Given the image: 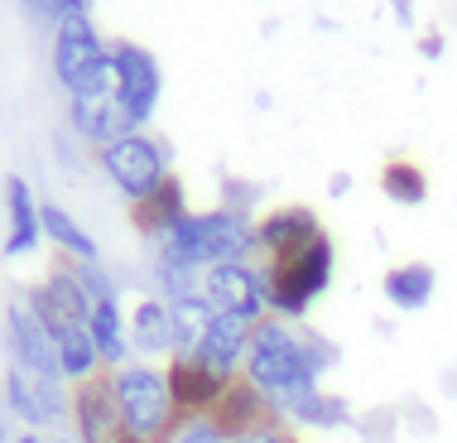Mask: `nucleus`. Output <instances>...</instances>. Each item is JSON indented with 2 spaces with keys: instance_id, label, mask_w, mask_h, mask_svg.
Masks as SVG:
<instances>
[{
  "instance_id": "nucleus-28",
  "label": "nucleus",
  "mask_w": 457,
  "mask_h": 443,
  "mask_svg": "<svg viewBox=\"0 0 457 443\" xmlns=\"http://www.w3.org/2000/svg\"><path fill=\"white\" fill-rule=\"evenodd\" d=\"M169 443H231V439L217 429L212 414H193V420H179V429L169 434Z\"/></svg>"
},
{
  "instance_id": "nucleus-16",
  "label": "nucleus",
  "mask_w": 457,
  "mask_h": 443,
  "mask_svg": "<svg viewBox=\"0 0 457 443\" xmlns=\"http://www.w3.org/2000/svg\"><path fill=\"white\" fill-rule=\"evenodd\" d=\"M251 332L255 323H245V318H231V313H217L212 328H207V338L197 342V362L207 366V372L237 380L241 366H245V352H251Z\"/></svg>"
},
{
  "instance_id": "nucleus-19",
  "label": "nucleus",
  "mask_w": 457,
  "mask_h": 443,
  "mask_svg": "<svg viewBox=\"0 0 457 443\" xmlns=\"http://www.w3.org/2000/svg\"><path fill=\"white\" fill-rule=\"evenodd\" d=\"M188 213H193V207H188V188H183V179L169 174V179L150 193V198L130 207V222H135V231H140V237L164 241Z\"/></svg>"
},
{
  "instance_id": "nucleus-6",
  "label": "nucleus",
  "mask_w": 457,
  "mask_h": 443,
  "mask_svg": "<svg viewBox=\"0 0 457 443\" xmlns=\"http://www.w3.org/2000/svg\"><path fill=\"white\" fill-rule=\"evenodd\" d=\"M0 405L10 410V420L24 424L29 434H54L58 424H68L72 414V386L68 380L29 376L20 366H5L0 376Z\"/></svg>"
},
{
  "instance_id": "nucleus-35",
  "label": "nucleus",
  "mask_w": 457,
  "mask_h": 443,
  "mask_svg": "<svg viewBox=\"0 0 457 443\" xmlns=\"http://www.w3.org/2000/svg\"><path fill=\"white\" fill-rule=\"evenodd\" d=\"M15 443H58V439H54V434H29V429H24Z\"/></svg>"
},
{
  "instance_id": "nucleus-11",
  "label": "nucleus",
  "mask_w": 457,
  "mask_h": 443,
  "mask_svg": "<svg viewBox=\"0 0 457 443\" xmlns=\"http://www.w3.org/2000/svg\"><path fill=\"white\" fill-rule=\"evenodd\" d=\"M72 439L78 443H130V429H126V414L116 405V390H111V372L82 380L72 386Z\"/></svg>"
},
{
  "instance_id": "nucleus-22",
  "label": "nucleus",
  "mask_w": 457,
  "mask_h": 443,
  "mask_svg": "<svg viewBox=\"0 0 457 443\" xmlns=\"http://www.w3.org/2000/svg\"><path fill=\"white\" fill-rule=\"evenodd\" d=\"M380 289H386V299H390L400 313H419L428 299H434L438 275H434V265H424V261H404V265L386 270Z\"/></svg>"
},
{
  "instance_id": "nucleus-2",
  "label": "nucleus",
  "mask_w": 457,
  "mask_h": 443,
  "mask_svg": "<svg viewBox=\"0 0 457 443\" xmlns=\"http://www.w3.org/2000/svg\"><path fill=\"white\" fill-rule=\"evenodd\" d=\"M261 270H265L270 318L299 323V318H308V309L328 294L332 275H337V246H332V237L323 231V237H313L308 246H299V251L261 261Z\"/></svg>"
},
{
  "instance_id": "nucleus-20",
  "label": "nucleus",
  "mask_w": 457,
  "mask_h": 443,
  "mask_svg": "<svg viewBox=\"0 0 457 443\" xmlns=\"http://www.w3.org/2000/svg\"><path fill=\"white\" fill-rule=\"evenodd\" d=\"M39 222H44V241L54 246V251L63 255V261H72V265H96V261H102V246H96V237H92L87 227H82L78 217L68 213L63 203L44 198Z\"/></svg>"
},
{
  "instance_id": "nucleus-8",
  "label": "nucleus",
  "mask_w": 457,
  "mask_h": 443,
  "mask_svg": "<svg viewBox=\"0 0 457 443\" xmlns=\"http://www.w3.org/2000/svg\"><path fill=\"white\" fill-rule=\"evenodd\" d=\"M48 68H54V82L63 92L87 88L92 78H102L111 68V39H102V29L92 24V15H72L54 29Z\"/></svg>"
},
{
  "instance_id": "nucleus-3",
  "label": "nucleus",
  "mask_w": 457,
  "mask_h": 443,
  "mask_svg": "<svg viewBox=\"0 0 457 443\" xmlns=\"http://www.w3.org/2000/svg\"><path fill=\"white\" fill-rule=\"evenodd\" d=\"M154 251L179 255V261L193 265V270L251 261V255L261 251V246H255V217H251V213H231V207L188 213L164 241H154Z\"/></svg>"
},
{
  "instance_id": "nucleus-31",
  "label": "nucleus",
  "mask_w": 457,
  "mask_h": 443,
  "mask_svg": "<svg viewBox=\"0 0 457 443\" xmlns=\"http://www.w3.org/2000/svg\"><path fill=\"white\" fill-rule=\"evenodd\" d=\"M20 434H15V420H10V410L0 405V443H15Z\"/></svg>"
},
{
  "instance_id": "nucleus-29",
  "label": "nucleus",
  "mask_w": 457,
  "mask_h": 443,
  "mask_svg": "<svg viewBox=\"0 0 457 443\" xmlns=\"http://www.w3.org/2000/svg\"><path fill=\"white\" fill-rule=\"evenodd\" d=\"M255 198H261V188H255V183H237V179L221 183V207H231V213H251Z\"/></svg>"
},
{
  "instance_id": "nucleus-15",
  "label": "nucleus",
  "mask_w": 457,
  "mask_h": 443,
  "mask_svg": "<svg viewBox=\"0 0 457 443\" xmlns=\"http://www.w3.org/2000/svg\"><path fill=\"white\" fill-rule=\"evenodd\" d=\"M313 237H323V222H318V213L303 207V203L275 207V213H265L261 222H255V246H261L265 261L299 251V246H308Z\"/></svg>"
},
{
  "instance_id": "nucleus-23",
  "label": "nucleus",
  "mask_w": 457,
  "mask_h": 443,
  "mask_svg": "<svg viewBox=\"0 0 457 443\" xmlns=\"http://www.w3.org/2000/svg\"><path fill=\"white\" fill-rule=\"evenodd\" d=\"M54 352H58V376H63L68 386H82V380L102 376V356H96L87 328H63L54 338Z\"/></svg>"
},
{
  "instance_id": "nucleus-26",
  "label": "nucleus",
  "mask_w": 457,
  "mask_h": 443,
  "mask_svg": "<svg viewBox=\"0 0 457 443\" xmlns=\"http://www.w3.org/2000/svg\"><path fill=\"white\" fill-rule=\"evenodd\" d=\"M174 309V338H179V352L174 356H193L197 352V342L207 338V328H212V304L203 299V294H188V299H179V304H169Z\"/></svg>"
},
{
  "instance_id": "nucleus-13",
  "label": "nucleus",
  "mask_w": 457,
  "mask_h": 443,
  "mask_svg": "<svg viewBox=\"0 0 457 443\" xmlns=\"http://www.w3.org/2000/svg\"><path fill=\"white\" fill-rule=\"evenodd\" d=\"M164 380H169V396H174L179 420H193V414H212L217 400L227 396L231 380L207 372L197 356H169L164 362Z\"/></svg>"
},
{
  "instance_id": "nucleus-33",
  "label": "nucleus",
  "mask_w": 457,
  "mask_h": 443,
  "mask_svg": "<svg viewBox=\"0 0 457 443\" xmlns=\"http://www.w3.org/2000/svg\"><path fill=\"white\" fill-rule=\"evenodd\" d=\"M419 48H424V58H438V54H443V39H438V34H424V39H419Z\"/></svg>"
},
{
  "instance_id": "nucleus-21",
  "label": "nucleus",
  "mask_w": 457,
  "mask_h": 443,
  "mask_svg": "<svg viewBox=\"0 0 457 443\" xmlns=\"http://www.w3.org/2000/svg\"><path fill=\"white\" fill-rule=\"evenodd\" d=\"M87 338L96 356H102V372H120L130 362V332H126V309L120 299H96L87 313Z\"/></svg>"
},
{
  "instance_id": "nucleus-27",
  "label": "nucleus",
  "mask_w": 457,
  "mask_h": 443,
  "mask_svg": "<svg viewBox=\"0 0 457 443\" xmlns=\"http://www.w3.org/2000/svg\"><path fill=\"white\" fill-rule=\"evenodd\" d=\"M20 5H24V15H29V20H39L44 29H58L63 20L82 15V5H78V0H20Z\"/></svg>"
},
{
  "instance_id": "nucleus-36",
  "label": "nucleus",
  "mask_w": 457,
  "mask_h": 443,
  "mask_svg": "<svg viewBox=\"0 0 457 443\" xmlns=\"http://www.w3.org/2000/svg\"><path fill=\"white\" fill-rule=\"evenodd\" d=\"M78 5H82V15H92V0H78Z\"/></svg>"
},
{
  "instance_id": "nucleus-37",
  "label": "nucleus",
  "mask_w": 457,
  "mask_h": 443,
  "mask_svg": "<svg viewBox=\"0 0 457 443\" xmlns=\"http://www.w3.org/2000/svg\"><path fill=\"white\" fill-rule=\"evenodd\" d=\"M289 443H303V439H294V434H289Z\"/></svg>"
},
{
  "instance_id": "nucleus-32",
  "label": "nucleus",
  "mask_w": 457,
  "mask_h": 443,
  "mask_svg": "<svg viewBox=\"0 0 457 443\" xmlns=\"http://www.w3.org/2000/svg\"><path fill=\"white\" fill-rule=\"evenodd\" d=\"M390 10L400 24H414V0H390Z\"/></svg>"
},
{
  "instance_id": "nucleus-4",
  "label": "nucleus",
  "mask_w": 457,
  "mask_h": 443,
  "mask_svg": "<svg viewBox=\"0 0 457 443\" xmlns=\"http://www.w3.org/2000/svg\"><path fill=\"white\" fill-rule=\"evenodd\" d=\"M111 390L116 405L126 414V429L145 443H169V434L179 429V410L169 396L164 366L154 362H126L120 372H111Z\"/></svg>"
},
{
  "instance_id": "nucleus-9",
  "label": "nucleus",
  "mask_w": 457,
  "mask_h": 443,
  "mask_svg": "<svg viewBox=\"0 0 457 443\" xmlns=\"http://www.w3.org/2000/svg\"><path fill=\"white\" fill-rule=\"evenodd\" d=\"M111 68H116V92H120V111H126L130 130H145L159 111V96H164L159 58L135 39H111Z\"/></svg>"
},
{
  "instance_id": "nucleus-30",
  "label": "nucleus",
  "mask_w": 457,
  "mask_h": 443,
  "mask_svg": "<svg viewBox=\"0 0 457 443\" xmlns=\"http://www.w3.org/2000/svg\"><path fill=\"white\" fill-rule=\"evenodd\" d=\"M231 443H289V429H284V424H265V429L241 434V439H231Z\"/></svg>"
},
{
  "instance_id": "nucleus-1",
  "label": "nucleus",
  "mask_w": 457,
  "mask_h": 443,
  "mask_svg": "<svg viewBox=\"0 0 457 443\" xmlns=\"http://www.w3.org/2000/svg\"><path fill=\"white\" fill-rule=\"evenodd\" d=\"M241 376L251 380V386L261 390L270 405H275L279 420H284V410H289L294 400L308 396V390L323 380V376L313 372V362H308L303 328L284 323V318H261V323H255Z\"/></svg>"
},
{
  "instance_id": "nucleus-24",
  "label": "nucleus",
  "mask_w": 457,
  "mask_h": 443,
  "mask_svg": "<svg viewBox=\"0 0 457 443\" xmlns=\"http://www.w3.org/2000/svg\"><path fill=\"white\" fill-rule=\"evenodd\" d=\"M284 420L299 424V429H342V424H352V410L342 396H328L323 386H313L308 396H299L284 410Z\"/></svg>"
},
{
  "instance_id": "nucleus-14",
  "label": "nucleus",
  "mask_w": 457,
  "mask_h": 443,
  "mask_svg": "<svg viewBox=\"0 0 457 443\" xmlns=\"http://www.w3.org/2000/svg\"><path fill=\"white\" fill-rule=\"evenodd\" d=\"M0 203H5V255L10 261H24L44 246V222H39V198H34L29 179L10 174L0 183Z\"/></svg>"
},
{
  "instance_id": "nucleus-25",
  "label": "nucleus",
  "mask_w": 457,
  "mask_h": 443,
  "mask_svg": "<svg viewBox=\"0 0 457 443\" xmlns=\"http://www.w3.org/2000/svg\"><path fill=\"white\" fill-rule=\"evenodd\" d=\"M380 193H386L395 207H419L428 198V174L414 159H390V164L380 169Z\"/></svg>"
},
{
  "instance_id": "nucleus-7",
  "label": "nucleus",
  "mask_w": 457,
  "mask_h": 443,
  "mask_svg": "<svg viewBox=\"0 0 457 443\" xmlns=\"http://www.w3.org/2000/svg\"><path fill=\"white\" fill-rule=\"evenodd\" d=\"M68 130L82 150H106L111 140L130 135V121L120 111V92H116V68H106L87 88L68 92Z\"/></svg>"
},
{
  "instance_id": "nucleus-5",
  "label": "nucleus",
  "mask_w": 457,
  "mask_h": 443,
  "mask_svg": "<svg viewBox=\"0 0 457 443\" xmlns=\"http://www.w3.org/2000/svg\"><path fill=\"white\" fill-rule=\"evenodd\" d=\"M96 164H102L111 188L135 207L169 179V145L154 140L150 130H130L120 140H111L106 150H96Z\"/></svg>"
},
{
  "instance_id": "nucleus-18",
  "label": "nucleus",
  "mask_w": 457,
  "mask_h": 443,
  "mask_svg": "<svg viewBox=\"0 0 457 443\" xmlns=\"http://www.w3.org/2000/svg\"><path fill=\"white\" fill-rule=\"evenodd\" d=\"M126 332H130V352L140 356H174L179 352V338H174V309H169L159 294H145V299L130 304L126 313Z\"/></svg>"
},
{
  "instance_id": "nucleus-34",
  "label": "nucleus",
  "mask_w": 457,
  "mask_h": 443,
  "mask_svg": "<svg viewBox=\"0 0 457 443\" xmlns=\"http://www.w3.org/2000/svg\"><path fill=\"white\" fill-rule=\"evenodd\" d=\"M347 188H352V179H347V174H337V179L328 183V193H332V198H342V193H347Z\"/></svg>"
},
{
  "instance_id": "nucleus-12",
  "label": "nucleus",
  "mask_w": 457,
  "mask_h": 443,
  "mask_svg": "<svg viewBox=\"0 0 457 443\" xmlns=\"http://www.w3.org/2000/svg\"><path fill=\"white\" fill-rule=\"evenodd\" d=\"M5 356H10V366H20V372H29V376L63 380V376H58L54 338H48V328L34 318L29 304H24V294L5 304Z\"/></svg>"
},
{
  "instance_id": "nucleus-10",
  "label": "nucleus",
  "mask_w": 457,
  "mask_h": 443,
  "mask_svg": "<svg viewBox=\"0 0 457 443\" xmlns=\"http://www.w3.org/2000/svg\"><path fill=\"white\" fill-rule=\"evenodd\" d=\"M203 299L212 304V313H231V318H245V323L270 318L265 270L255 261H231V265L203 270Z\"/></svg>"
},
{
  "instance_id": "nucleus-17",
  "label": "nucleus",
  "mask_w": 457,
  "mask_h": 443,
  "mask_svg": "<svg viewBox=\"0 0 457 443\" xmlns=\"http://www.w3.org/2000/svg\"><path fill=\"white\" fill-rule=\"evenodd\" d=\"M212 420H217V429H221L227 439L255 434V429H265V424H284V420H279V410H275V405H270L245 376H237V380L227 386V396L217 400Z\"/></svg>"
}]
</instances>
